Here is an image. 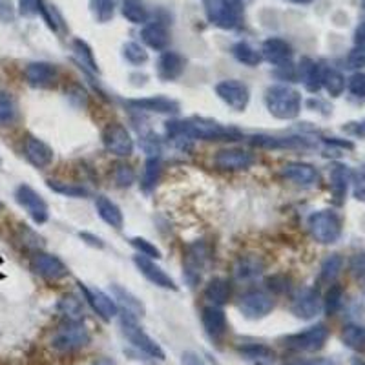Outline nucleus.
Masks as SVG:
<instances>
[{"label": "nucleus", "instance_id": "f257e3e1", "mask_svg": "<svg viewBox=\"0 0 365 365\" xmlns=\"http://www.w3.org/2000/svg\"><path fill=\"white\" fill-rule=\"evenodd\" d=\"M166 135L172 141L199 139V141H238L243 134L238 128L223 127L212 119L190 117L185 121L166 122Z\"/></svg>", "mask_w": 365, "mask_h": 365}, {"label": "nucleus", "instance_id": "f03ea898", "mask_svg": "<svg viewBox=\"0 0 365 365\" xmlns=\"http://www.w3.org/2000/svg\"><path fill=\"white\" fill-rule=\"evenodd\" d=\"M265 105L272 117L292 121L301 112V93L285 84H276L265 91Z\"/></svg>", "mask_w": 365, "mask_h": 365}, {"label": "nucleus", "instance_id": "7ed1b4c3", "mask_svg": "<svg viewBox=\"0 0 365 365\" xmlns=\"http://www.w3.org/2000/svg\"><path fill=\"white\" fill-rule=\"evenodd\" d=\"M204 11L210 24L221 30H236L243 22L239 0H204Z\"/></svg>", "mask_w": 365, "mask_h": 365}, {"label": "nucleus", "instance_id": "20e7f679", "mask_svg": "<svg viewBox=\"0 0 365 365\" xmlns=\"http://www.w3.org/2000/svg\"><path fill=\"white\" fill-rule=\"evenodd\" d=\"M121 329L122 335L127 336V340L135 349H139L141 352H144L146 357L153 358V360H165V351L161 349V345L157 344L152 336L144 332L143 327L137 323V316L135 314L127 313V311L122 313Z\"/></svg>", "mask_w": 365, "mask_h": 365}, {"label": "nucleus", "instance_id": "39448f33", "mask_svg": "<svg viewBox=\"0 0 365 365\" xmlns=\"http://www.w3.org/2000/svg\"><path fill=\"white\" fill-rule=\"evenodd\" d=\"M330 332L325 323H316V325L301 330V332L285 336L283 345L296 352H316L325 347Z\"/></svg>", "mask_w": 365, "mask_h": 365}, {"label": "nucleus", "instance_id": "423d86ee", "mask_svg": "<svg viewBox=\"0 0 365 365\" xmlns=\"http://www.w3.org/2000/svg\"><path fill=\"white\" fill-rule=\"evenodd\" d=\"M90 330L81 322H68L57 329L52 338V347L59 352H74L90 344Z\"/></svg>", "mask_w": 365, "mask_h": 365}, {"label": "nucleus", "instance_id": "0eeeda50", "mask_svg": "<svg viewBox=\"0 0 365 365\" xmlns=\"http://www.w3.org/2000/svg\"><path fill=\"white\" fill-rule=\"evenodd\" d=\"M309 231L318 243H336L342 236V219L332 210H320L309 218Z\"/></svg>", "mask_w": 365, "mask_h": 365}, {"label": "nucleus", "instance_id": "6e6552de", "mask_svg": "<svg viewBox=\"0 0 365 365\" xmlns=\"http://www.w3.org/2000/svg\"><path fill=\"white\" fill-rule=\"evenodd\" d=\"M207 257H209V248L203 241H196L187 247V253L182 256V276L187 279L190 287H196L201 282L204 265H207Z\"/></svg>", "mask_w": 365, "mask_h": 365}, {"label": "nucleus", "instance_id": "1a4fd4ad", "mask_svg": "<svg viewBox=\"0 0 365 365\" xmlns=\"http://www.w3.org/2000/svg\"><path fill=\"white\" fill-rule=\"evenodd\" d=\"M15 201L30 214V218L33 219L37 225H42V223L48 221V203H46L39 192L33 190L30 185H18L17 190H15Z\"/></svg>", "mask_w": 365, "mask_h": 365}, {"label": "nucleus", "instance_id": "9d476101", "mask_svg": "<svg viewBox=\"0 0 365 365\" xmlns=\"http://www.w3.org/2000/svg\"><path fill=\"white\" fill-rule=\"evenodd\" d=\"M274 305H276V301H274V298L269 292L248 291L239 298L238 309L248 320H261L267 314H270V311L274 309Z\"/></svg>", "mask_w": 365, "mask_h": 365}, {"label": "nucleus", "instance_id": "9b49d317", "mask_svg": "<svg viewBox=\"0 0 365 365\" xmlns=\"http://www.w3.org/2000/svg\"><path fill=\"white\" fill-rule=\"evenodd\" d=\"M103 144L110 153L117 157H128L134 153V139H132L130 132L119 122H110L105 128Z\"/></svg>", "mask_w": 365, "mask_h": 365}, {"label": "nucleus", "instance_id": "f8f14e48", "mask_svg": "<svg viewBox=\"0 0 365 365\" xmlns=\"http://www.w3.org/2000/svg\"><path fill=\"white\" fill-rule=\"evenodd\" d=\"M216 93L226 106H231L236 112H245L250 100V90L247 84L236 79H226L216 84Z\"/></svg>", "mask_w": 365, "mask_h": 365}, {"label": "nucleus", "instance_id": "ddd939ff", "mask_svg": "<svg viewBox=\"0 0 365 365\" xmlns=\"http://www.w3.org/2000/svg\"><path fill=\"white\" fill-rule=\"evenodd\" d=\"M323 309V300L320 292L316 289L305 287L296 292L294 298H292L291 311L296 318H301V320H313L318 314L322 313Z\"/></svg>", "mask_w": 365, "mask_h": 365}, {"label": "nucleus", "instance_id": "4468645a", "mask_svg": "<svg viewBox=\"0 0 365 365\" xmlns=\"http://www.w3.org/2000/svg\"><path fill=\"white\" fill-rule=\"evenodd\" d=\"M31 270L39 274L40 278L48 279V282H59V279L66 278L70 270L64 265V261L59 260L53 254L37 253L31 257Z\"/></svg>", "mask_w": 365, "mask_h": 365}, {"label": "nucleus", "instance_id": "2eb2a0df", "mask_svg": "<svg viewBox=\"0 0 365 365\" xmlns=\"http://www.w3.org/2000/svg\"><path fill=\"white\" fill-rule=\"evenodd\" d=\"M201 323H203V329L207 332L214 344H221L226 336V330H228V322H226V314L221 307H216V305H209L201 311Z\"/></svg>", "mask_w": 365, "mask_h": 365}, {"label": "nucleus", "instance_id": "dca6fc26", "mask_svg": "<svg viewBox=\"0 0 365 365\" xmlns=\"http://www.w3.org/2000/svg\"><path fill=\"white\" fill-rule=\"evenodd\" d=\"M79 289H81V292L84 294V300L88 301V305H90L91 309L95 311L97 316H99L100 320L110 322L112 318L117 316V303H115L108 294H105V292L99 291V289L88 287L84 283H79Z\"/></svg>", "mask_w": 365, "mask_h": 365}, {"label": "nucleus", "instance_id": "f3484780", "mask_svg": "<svg viewBox=\"0 0 365 365\" xmlns=\"http://www.w3.org/2000/svg\"><path fill=\"white\" fill-rule=\"evenodd\" d=\"M134 265L137 267V270L143 274L148 282L153 283L156 287L166 289V291H178V285H175L174 279L170 278L168 274L157 265L156 261L150 260V257H144L141 256V254H137V256H134Z\"/></svg>", "mask_w": 365, "mask_h": 365}, {"label": "nucleus", "instance_id": "a211bd4d", "mask_svg": "<svg viewBox=\"0 0 365 365\" xmlns=\"http://www.w3.org/2000/svg\"><path fill=\"white\" fill-rule=\"evenodd\" d=\"M127 106L137 112L148 113H161V115H175L181 110V105L178 100L170 97L156 95V97H143V99H130L127 100Z\"/></svg>", "mask_w": 365, "mask_h": 365}, {"label": "nucleus", "instance_id": "6ab92c4d", "mask_svg": "<svg viewBox=\"0 0 365 365\" xmlns=\"http://www.w3.org/2000/svg\"><path fill=\"white\" fill-rule=\"evenodd\" d=\"M256 157L243 148H225L214 157V163L219 170H247L254 165Z\"/></svg>", "mask_w": 365, "mask_h": 365}, {"label": "nucleus", "instance_id": "aec40b11", "mask_svg": "<svg viewBox=\"0 0 365 365\" xmlns=\"http://www.w3.org/2000/svg\"><path fill=\"white\" fill-rule=\"evenodd\" d=\"M22 152H24L28 161L39 170L48 168V166L53 163L52 146L44 143V141H40L39 137H33V135H28L26 139H24Z\"/></svg>", "mask_w": 365, "mask_h": 365}, {"label": "nucleus", "instance_id": "412c9836", "mask_svg": "<svg viewBox=\"0 0 365 365\" xmlns=\"http://www.w3.org/2000/svg\"><path fill=\"white\" fill-rule=\"evenodd\" d=\"M59 71L50 62H31L24 70L26 83L33 88H50L57 83Z\"/></svg>", "mask_w": 365, "mask_h": 365}, {"label": "nucleus", "instance_id": "4be33fe9", "mask_svg": "<svg viewBox=\"0 0 365 365\" xmlns=\"http://www.w3.org/2000/svg\"><path fill=\"white\" fill-rule=\"evenodd\" d=\"M282 178L296 182L300 187H311V185L318 182L320 174H318V170L313 165H309V163L292 161L282 166Z\"/></svg>", "mask_w": 365, "mask_h": 365}, {"label": "nucleus", "instance_id": "5701e85b", "mask_svg": "<svg viewBox=\"0 0 365 365\" xmlns=\"http://www.w3.org/2000/svg\"><path fill=\"white\" fill-rule=\"evenodd\" d=\"M261 57L270 64H289L292 59V46L279 37H270L261 46Z\"/></svg>", "mask_w": 365, "mask_h": 365}, {"label": "nucleus", "instance_id": "b1692460", "mask_svg": "<svg viewBox=\"0 0 365 365\" xmlns=\"http://www.w3.org/2000/svg\"><path fill=\"white\" fill-rule=\"evenodd\" d=\"M187 61L178 52H163L157 61V75L161 81H175L185 71Z\"/></svg>", "mask_w": 365, "mask_h": 365}, {"label": "nucleus", "instance_id": "393cba45", "mask_svg": "<svg viewBox=\"0 0 365 365\" xmlns=\"http://www.w3.org/2000/svg\"><path fill=\"white\" fill-rule=\"evenodd\" d=\"M238 354L250 365H274L278 358L276 351L265 344L239 345Z\"/></svg>", "mask_w": 365, "mask_h": 365}, {"label": "nucleus", "instance_id": "a878e982", "mask_svg": "<svg viewBox=\"0 0 365 365\" xmlns=\"http://www.w3.org/2000/svg\"><path fill=\"white\" fill-rule=\"evenodd\" d=\"M323 70H325V66L318 64V62L303 57L296 71H298V79L303 83V86L313 93H316L323 86Z\"/></svg>", "mask_w": 365, "mask_h": 365}, {"label": "nucleus", "instance_id": "bb28decb", "mask_svg": "<svg viewBox=\"0 0 365 365\" xmlns=\"http://www.w3.org/2000/svg\"><path fill=\"white\" fill-rule=\"evenodd\" d=\"M141 39L148 48L166 52V48L170 46V31L163 22H150V24H144Z\"/></svg>", "mask_w": 365, "mask_h": 365}, {"label": "nucleus", "instance_id": "cd10ccee", "mask_svg": "<svg viewBox=\"0 0 365 365\" xmlns=\"http://www.w3.org/2000/svg\"><path fill=\"white\" fill-rule=\"evenodd\" d=\"M95 209H97V214H99V218L103 219V221L108 223V225L113 226V228L121 231L122 225H124V218H122L121 209H119L117 204L113 203L112 199H108L106 196H99L95 199Z\"/></svg>", "mask_w": 365, "mask_h": 365}, {"label": "nucleus", "instance_id": "c85d7f7f", "mask_svg": "<svg viewBox=\"0 0 365 365\" xmlns=\"http://www.w3.org/2000/svg\"><path fill=\"white\" fill-rule=\"evenodd\" d=\"M204 300L210 301V305H216V307H221L226 301L231 300L232 289L228 279L225 278H214L210 279L209 285L204 287Z\"/></svg>", "mask_w": 365, "mask_h": 365}, {"label": "nucleus", "instance_id": "c756f323", "mask_svg": "<svg viewBox=\"0 0 365 365\" xmlns=\"http://www.w3.org/2000/svg\"><path fill=\"white\" fill-rule=\"evenodd\" d=\"M349 182H351V174H349L347 166L335 165L330 168V190H332V196H335L338 203L344 201Z\"/></svg>", "mask_w": 365, "mask_h": 365}, {"label": "nucleus", "instance_id": "7c9ffc66", "mask_svg": "<svg viewBox=\"0 0 365 365\" xmlns=\"http://www.w3.org/2000/svg\"><path fill=\"white\" fill-rule=\"evenodd\" d=\"M253 143L256 146L265 148H309L311 143L303 137H265V135H256L253 137Z\"/></svg>", "mask_w": 365, "mask_h": 365}, {"label": "nucleus", "instance_id": "2f4dec72", "mask_svg": "<svg viewBox=\"0 0 365 365\" xmlns=\"http://www.w3.org/2000/svg\"><path fill=\"white\" fill-rule=\"evenodd\" d=\"M342 342L345 347L357 352H365V325L360 323H347L342 330Z\"/></svg>", "mask_w": 365, "mask_h": 365}, {"label": "nucleus", "instance_id": "473e14b6", "mask_svg": "<svg viewBox=\"0 0 365 365\" xmlns=\"http://www.w3.org/2000/svg\"><path fill=\"white\" fill-rule=\"evenodd\" d=\"M121 13L132 24H146L150 17L143 0H122Z\"/></svg>", "mask_w": 365, "mask_h": 365}, {"label": "nucleus", "instance_id": "72a5a7b5", "mask_svg": "<svg viewBox=\"0 0 365 365\" xmlns=\"http://www.w3.org/2000/svg\"><path fill=\"white\" fill-rule=\"evenodd\" d=\"M59 313L64 318H68V322H81L84 318V309H83V301L79 300L77 296L74 294H66L62 296L59 305H57Z\"/></svg>", "mask_w": 365, "mask_h": 365}, {"label": "nucleus", "instance_id": "f704fd0d", "mask_svg": "<svg viewBox=\"0 0 365 365\" xmlns=\"http://www.w3.org/2000/svg\"><path fill=\"white\" fill-rule=\"evenodd\" d=\"M161 170H163V163L161 159L157 156H150L144 163V170H143V179H141V187L143 190L150 192L152 188H156V185L159 182V178H161Z\"/></svg>", "mask_w": 365, "mask_h": 365}, {"label": "nucleus", "instance_id": "c9c22d12", "mask_svg": "<svg viewBox=\"0 0 365 365\" xmlns=\"http://www.w3.org/2000/svg\"><path fill=\"white\" fill-rule=\"evenodd\" d=\"M232 55L236 57V61H239L245 66H250V68H254V66H257L263 61L261 52H257L254 46H250L248 42H243V40H241V42H236L234 46H232Z\"/></svg>", "mask_w": 365, "mask_h": 365}, {"label": "nucleus", "instance_id": "e433bc0d", "mask_svg": "<svg viewBox=\"0 0 365 365\" xmlns=\"http://www.w3.org/2000/svg\"><path fill=\"white\" fill-rule=\"evenodd\" d=\"M71 48H74V55L75 59H77L79 64L83 66V68H86L88 71H91V74H97V71H99L93 52H91V48L84 42V40L75 39L74 42H71Z\"/></svg>", "mask_w": 365, "mask_h": 365}, {"label": "nucleus", "instance_id": "4c0bfd02", "mask_svg": "<svg viewBox=\"0 0 365 365\" xmlns=\"http://www.w3.org/2000/svg\"><path fill=\"white\" fill-rule=\"evenodd\" d=\"M18 115L17 103L9 91H0V127H9Z\"/></svg>", "mask_w": 365, "mask_h": 365}, {"label": "nucleus", "instance_id": "58836bf2", "mask_svg": "<svg viewBox=\"0 0 365 365\" xmlns=\"http://www.w3.org/2000/svg\"><path fill=\"white\" fill-rule=\"evenodd\" d=\"M112 292L115 294V298L124 305V311H127V313L135 314V316H143L144 314L143 303H141V301L137 300L132 292H128L127 289L119 287V285H112Z\"/></svg>", "mask_w": 365, "mask_h": 365}, {"label": "nucleus", "instance_id": "ea45409f", "mask_svg": "<svg viewBox=\"0 0 365 365\" xmlns=\"http://www.w3.org/2000/svg\"><path fill=\"white\" fill-rule=\"evenodd\" d=\"M115 6H117V0H90L91 15L100 24L112 21L113 13H115Z\"/></svg>", "mask_w": 365, "mask_h": 365}, {"label": "nucleus", "instance_id": "a19ab883", "mask_svg": "<svg viewBox=\"0 0 365 365\" xmlns=\"http://www.w3.org/2000/svg\"><path fill=\"white\" fill-rule=\"evenodd\" d=\"M263 270V263L257 257H241L236 265V278L238 279H253L260 276Z\"/></svg>", "mask_w": 365, "mask_h": 365}, {"label": "nucleus", "instance_id": "79ce46f5", "mask_svg": "<svg viewBox=\"0 0 365 365\" xmlns=\"http://www.w3.org/2000/svg\"><path fill=\"white\" fill-rule=\"evenodd\" d=\"M323 88L329 91V95L340 97L345 90V79L340 71L332 70V68H325L323 70Z\"/></svg>", "mask_w": 365, "mask_h": 365}, {"label": "nucleus", "instance_id": "37998d69", "mask_svg": "<svg viewBox=\"0 0 365 365\" xmlns=\"http://www.w3.org/2000/svg\"><path fill=\"white\" fill-rule=\"evenodd\" d=\"M344 265V260L338 256V254H332V256L327 257L322 263V269H320V283H335V279L338 278L340 270Z\"/></svg>", "mask_w": 365, "mask_h": 365}, {"label": "nucleus", "instance_id": "c03bdc74", "mask_svg": "<svg viewBox=\"0 0 365 365\" xmlns=\"http://www.w3.org/2000/svg\"><path fill=\"white\" fill-rule=\"evenodd\" d=\"M50 190H53L55 194H61V196L66 197H86L90 196V192L86 190L81 185H71V182H64V181H53V179H48L46 181Z\"/></svg>", "mask_w": 365, "mask_h": 365}, {"label": "nucleus", "instance_id": "a18cd8bd", "mask_svg": "<svg viewBox=\"0 0 365 365\" xmlns=\"http://www.w3.org/2000/svg\"><path fill=\"white\" fill-rule=\"evenodd\" d=\"M122 55H124V59H127L130 64H135V66L144 64V62L148 61V52L137 42L124 44V46H122Z\"/></svg>", "mask_w": 365, "mask_h": 365}, {"label": "nucleus", "instance_id": "49530a36", "mask_svg": "<svg viewBox=\"0 0 365 365\" xmlns=\"http://www.w3.org/2000/svg\"><path fill=\"white\" fill-rule=\"evenodd\" d=\"M130 245L137 250V254H141V256L144 257H150V260H161L163 257L161 250L144 238H132Z\"/></svg>", "mask_w": 365, "mask_h": 365}, {"label": "nucleus", "instance_id": "de8ad7c7", "mask_svg": "<svg viewBox=\"0 0 365 365\" xmlns=\"http://www.w3.org/2000/svg\"><path fill=\"white\" fill-rule=\"evenodd\" d=\"M342 300H344V289L338 287V285H332V287L329 289V292L325 294L323 309L327 311V314L338 313L340 307H342Z\"/></svg>", "mask_w": 365, "mask_h": 365}, {"label": "nucleus", "instance_id": "09e8293b", "mask_svg": "<svg viewBox=\"0 0 365 365\" xmlns=\"http://www.w3.org/2000/svg\"><path fill=\"white\" fill-rule=\"evenodd\" d=\"M113 181H115V185L121 188L130 187L132 182L135 181V172L132 170V166L117 165L115 170H113Z\"/></svg>", "mask_w": 365, "mask_h": 365}, {"label": "nucleus", "instance_id": "8fccbe9b", "mask_svg": "<svg viewBox=\"0 0 365 365\" xmlns=\"http://www.w3.org/2000/svg\"><path fill=\"white\" fill-rule=\"evenodd\" d=\"M44 2L42 0H18V13L22 17H33V15H40Z\"/></svg>", "mask_w": 365, "mask_h": 365}, {"label": "nucleus", "instance_id": "3c124183", "mask_svg": "<svg viewBox=\"0 0 365 365\" xmlns=\"http://www.w3.org/2000/svg\"><path fill=\"white\" fill-rule=\"evenodd\" d=\"M347 88L354 97H358V99H365V74L351 75Z\"/></svg>", "mask_w": 365, "mask_h": 365}, {"label": "nucleus", "instance_id": "603ef678", "mask_svg": "<svg viewBox=\"0 0 365 365\" xmlns=\"http://www.w3.org/2000/svg\"><path fill=\"white\" fill-rule=\"evenodd\" d=\"M347 64L349 68H354V70L365 68V46H357V48H352L349 52Z\"/></svg>", "mask_w": 365, "mask_h": 365}, {"label": "nucleus", "instance_id": "864d4df0", "mask_svg": "<svg viewBox=\"0 0 365 365\" xmlns=\"http://www.w3.org/2000/svg\"><path fill=\"white\" fill-rule=\"evenodd\" d=\"M349 269H351L352 276L357 278H365V253L354 254L349 261Z\"/></svg>", "mask_w": 365, "mask_h": 365}, {"label": "nucleus", "instance_id": "5fc2aeb1", "mask_svg": "<svg viewBox=\"0 0 365 365\" xmlns=\"http://www.w3.org/2000/svg\"><path fill=\"white\" fill-rule=\"evenodd\" d=\"M352 194L358 201H365V174H352Z\"/></svg>", "mask_w": 365, "mask_h": 365}, {"label": "nucleus", "instance_id": "6e6d98bb", "mask_svg": "<svg viewBox=\"0 0 365 365\" xmlns=\"http://www.w3.org/2000/svg\"><path fill=\"white\" fill-rule=\"evenodd\" d=\"M285 365H338L330 358H314V360H294Z\"/></svg>", "mask_w": 365, "mask_h": 365}, {"label": "nucleus", "instance_id": "4d7b16f0", "mask_svg": "<svg viewBox=\"0 0 365 365\" xmlns=\"http://www.w3.org/2000/svg\"><path fill=\"white\" fill-rule=\"evenodd\" d=\"M79 238L83 239L84 243L90 245V247H95V248H105V241L100 238H97V236L90 234V232H81L79 234Z\"/></svg>", "mask_w": 365, "mask_h": 365}, {"label": "nucleus", "instance_id": "13d9d810", "mask_svg": "<svg viewBox=\"0 0 365 365\" xmlns=\"http://www.w3.org/2000/svg\"><path fill=\"white\" fill-rule=\"evenodd\" d=\"M181 364L182 365H207L203 360H201L199 354H196V352H192V351L182 352Z\"/></svg>", "mask_w": 365, "mask_h": 365}, {"label": "nucleus", "instance_id": "bf43d9fd", "mask_svg": "<svg viewBox=\"0 0 365 365\" xmlns=\"http://www.w3.org/2000/svg\"><path fill=\"white\" fill-rule=\"evenodd\" d=\"M354 42H357V46H365V22H361L354 31Z\"/></svg>", "mask_w": 365, "mask_h": 365}, {"label": "nucleus", "instance_id": "052dcab7", "mask_svg": "<svg viewBox=\"0 0 365 365\" xmlns=\"http://www.w3.org/2000/svg\"><path fill=\"white\" fill-rule=\"evenodd\" d=\"M91 365H115L110 358H97L95 361H91Z\"/></svg>", "mask_w": 365, "mask_h": 365}, {"label": "nucleus", "instance_id": "680f3d73", "mask_svg": "<svg viewBox=\"0 0 365 365\" xmlns=\"http://www.w3.org/2000/svg\"><path fill=\"white\" fill-rule=\"evenodd\" d=\"M354 132H357L358 135H365V121L360 122V124H358V127L354 128Z\"/></svg>", "mask_w": 365, "mask_h": 365}, {"label": "nucleus", "instance_id": "e2e57ef3", "mask_svg": "<svg viewBox=\"0 0 365 365\" xmlns=\"http://www.w3.org/2000/svg\"><path fill=\"white\" fill-rule=\"evenodd\" d=\"M289 2H294V4H309L313 0H289Z\"/></svg>", "mask_w": 365, "mask_h": 365}, {"label": "nucleus", "instance_id": "0e129e2a", "mask_svg": "<svg viewBox=\"0 0 365 365\" xmlns=\"http://www.w3.org/2000/svg\"><path fill=\"white\" fill-rule=\"evenodd\" d=\"M361 8H364V9H365V0H364V2H361Z\"/></svg>", "mask_w": 365, "mask_h": 365}, {"label": "nucleus", "instance_id": "69168bd1", "mask_svg": "<svg viewBox=\"0 0 365 365\" xmlns=\"http://www.w3.org/2000/svg\"><path fill=\"white\" fill-rule=\"evenodd\" d=\"M2 278H4V276H2V274H0V279H2Z\"/></svg>", "mask_w": 365, "mask_h": 365}, {"label": "nucleus", "instance_id": "338daca9", "mask_svg": "<svg viewBox=\"0 0 365 365\" xmlns=\"http://www.w3.org/2000/svg\"><path fill=\"white\" fill-rule=\"evenodd\" d=\"M0 165H2V159H0Z\"/></svg>", "mask_w": 365, "mask_h": 365}]
</instances>
